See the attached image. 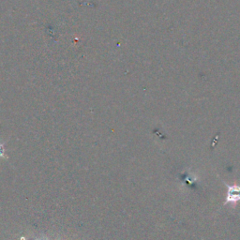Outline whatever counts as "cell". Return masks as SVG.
<instances>
[{
    "mask_svg": "<svg viewBox=\"0 0 240 240\" xmlns=\"http://www.w3.org/2000/svg\"><path fill=\"white\" fill-rule=\"evenodd\" d=\"M228 187V192L226 201L224 204H233L237 205L240 201V186L233 185V186H227Z\"/></svg>",
    "mask_w": 240,
    "mask_h": 240,
    "instance_id": "1",
    "label": "cell"
},
{
    "mask_svg": "<svg viewBox=\"0 0 240 240\" xmlns=\"http://www.w3.org/2000/svg\"><path fill=\"white\" fill-rule=\"evenodd\" d=\"M1 153H2V151H1V148H0V154H1Z\"/></svg>",
    "mask_w": 240,
    "mask_h": 240,
    "instance_id": "2",
    "label": "cell"
}]
</instances>
